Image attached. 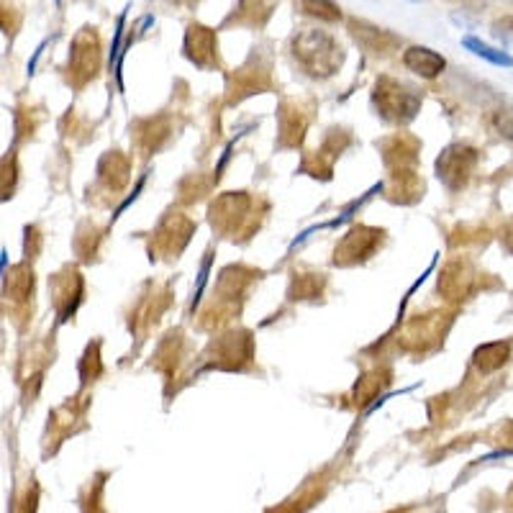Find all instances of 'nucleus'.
<instances>
[{
  "mask_svg": "<svg viewBox=\"0 0 513 513\" xmlns=\"http://www.w3.org/2000/svg\"><path fill=\"white\" fill-rule=\"evenodd\" d=\"M303 13H309L318 21H339L341 19V8L334 0H301Z\"/></svg>",
  "mask_w": 513,
  "mask_h": 513,
  "instance_id": "0eeeda50",
  "label": "nucleus"
},
{
  "mask_svg": "<svg viewBox=\"0 0 513 513\" xmlns=\"http://www.w3.org/2000/svg\"><path fill=\"white\" fill-rule=\"evenodd\" d=\"M175 3H188V5H193V3H198V0H175Z\"/></svg>",
  "mask_w": 513,
  "mask_h": 513,
  "instance_id": "9d476101",
  "label": "nucleus"
},
{
  "mask_svg": "<svg viewBox=\"0 0 513 513\" xmlns=\"http://www.w3.org/2000/svg\"><path fill=\"white\" fill-rule=\"evenodd\" d=\"M57 3H62V0H57Z\"/></svg>",
  "mask_w": 513,
  "mask_h": 513,
  "instance_id": "f8f14e48",
  "label": "nucleus"
},
{
  "mask_svg": "<svg viewBox=\"0 0 513 513\" xmlns=\"http://www.w3.org/2000/svg\"><path fill=\"white\" fill-rule=\"evenodd\" d=\"M462 44L468 46L472 54H477V57H483V60H488V62L498 65V68H513V57L509 54V52H501V49L485 44V42H480V39H475V36H465V39H462Z\"/></svg>",
  "mask_w": 513,
  "mask_h": 513,
  "instance_id": "423d86ee",
  "label": "nucleus"
},
{
  "mask_svg": "<svg viewBox=\"0 0 513 513\" xmlns=\"http://www.w3.org/2000/svg\"><path fill=\"white\" fill-rule=\"evenodd\" d=\"M411 3H419V0H411Z\"/></svg>",
  "mask_w": 513,
  "mask_h": 513,
  "instance_id": "9b49d317",
  "label": "nucleus"
},
{
  "mask_svg": "<svg viewBox=\"0 0 513 513\" xmlns=\"http://www.w3.org/2000/svg\"><path fill=\"white\" fill-rule=\"evenodd\" d=\"M495 36L498 39H506V42H513V19H506V21H498L495 26Z\"/></svg>",
  "mask_w": 513,
  "mask_h": 513,
  "instance_id": "1a4fd4ad",
  "label": "nucleus"
},
{
  "mask_svg": "<svg viewBox=\"0 0 513 513\" xmlns=\"http://www.w3.org/2000/svg\"><path fill=\"white\" fill-rule=\"evenodd\" d=\"M509 359V344L498 341V344H485L475 352V365L483 370V373H493L498 367H503Z\"/></svg>",
  "mask_w": 513,
  "mask_h": 513,
  "instance_id": "39448f33",
  "label": "nucleus"
},
{
  "mask_svg": "<svg viewBox=\"0 0 513 513\" xmlns=\"http://www.w3.org/2000/svg\"><path fill=\"white\" fill-rule=\"evenodd\" d=\"M293 54L311 75H321V77L334 75V69L341 68V62H344L341 46L324 31H306V34L295 36Z\"/></svg>",
  "mask_w": 513,
  "mask_h": 513,
  "instance_id": "f257e3e1",
  "label": "nucleus"
},
{
  "mask_svg": "<svg viewBox=\"0 0 513 513\" xmlns=\"http://www.w3.org/2000/svg\"><path fill=\"white\" fill-rule=\"evenodd\" d=\"M208 272H211V257H205V262H203L201 275H198V288H196V295H193V309H196V303L201 301L203 288H205V283H208Z\"/></svg>",
  "mask_w": 513,
  "mask_h": 513,
  "instance_id": "6e6552de",
  "label": "nucleus"
},
{
  "mask_svg": "<svg viewBox=\"0 0 513 513\" xmlns=\"http://www.w3.org/2000/svg\"><path fill=\"white\" fill-rule=\"evenodd\" d=\"M185 54L193 65L211 68L216 62V34L201 23H193L185 34Z\"/></svg>",
  "mask_w": 513,
  "mask_h": 513,
  "instance_id": "f03ea898",
  "label": "nucleus"
},
{
  "mask_svg": "<svg viewBox=\"0 0 513 513\" xmlns=\"http://www.w3.org/2000/svg\"><path fill=\"white\" fill-rule=\"evenodd\" d=\"M403 62H405V68L411 69V72L421 75L426 80H434V77L442 75L446 68L445 57L437 54L434 49H426V46H411V49H405Z\"/></svg>",
  "mask_w": 513,
  "mask_h": 513,
  "instance_id": "20e7f679",
  "label": "nucleus"
},
{
  "mask_svg": "<svg viewBox=\"0 0 513 513\" xmlns=\"http://www.w3.org/2000/svg\"><path fill=\"white\" fill-rule=\"evenodd\" d=\"M69 68L75 69V72H83L85 77L95 75V69H98V34H95V31L83 28V31L75 36Z\"/></svg>",
  "mask_w": 513,
  "mask_h": 513,
  "instance_id": "7ed1b4c3",
  "label": "nucleus"
}]
</instances>
